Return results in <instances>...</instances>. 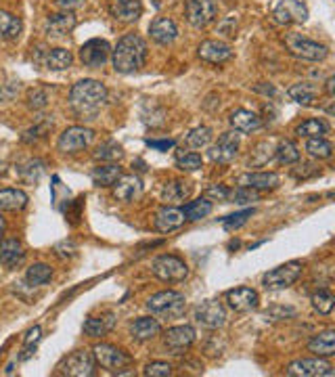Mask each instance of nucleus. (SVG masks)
Listing matches in <instances>:
<instances>
[{
    "instance_id": "f257e3e1",
    "label": "nucleus",
    "mask_w": 335,
    "mask_h": 377,
    "mask_svg": "<svg viewBox=\"0 0 335 377\" xmlns=\"http://www.w3.org/2000/svg\"><path fill=\"white\" fill-rule=\"evenodd\" d=\"M144 61H147V42L140 36L128 34L117 42L113 50V69L117 73H134L144 65Z\"/></svg>"
},
{
    "instance_id": "f03ea898",
    "label": "nucleus",
    "mask_w": 335,
    "mask_h": 377,
    "mask_svg": "<svg viewBox=\"0 0 335 377\" xmlns=\"http://www.w3.org/2000/svg\"><path fill=\"white\" fill-rule=\"evenodd\" d=\"M107 101V88L98 80H80L69 90V103L77 113H94Z\"/></svg>"
},
{
    "instance_id": "7ed1b4c3",
    "label": "nucleus",
    "mask_w": 335,
    "mask_h": 377,
    "mask_svg": "<svg viewBox=\"0 0 335 377\" xmlns=\"http://www.w3.org/2000/svg\"><path fill=\"white\" fill-rule=\"evenodd\" d=\"M147 308L161 318H178L186 310V300L180 291L168 289V291H159L151 295L147 302Z\"/></svg>"
},
{
    "instance_id": "20e7f679",
    "label": "nucleus",
    "mask_w": 335,
    "mask_h": 377,
    "mask_svg": "<svg viewBox=\"0 0 335 377\" xmlns=\"http://www.w3.org/2000/svg\"><path fill=\"white\" fill-rule=\"evenodd\" d=\"M302 270H304V264L297 262V260H291L287 264H281L272 270H268L264 274V287L266 289H285V287H291L299 276H302Z\"/></svg>"
},
{
    "instance_id": "39448f33",
    "label": "nucleus",
    "mask_w": 335,
    "mask_h": 377,
    "mask_svg": "<svg viewBox=\"0 0 335 377\" xmlns=\"http://www.w3.org/2000/svg\"><path fill=\"white\" fill-rule=\"evenodd\" d=\"M153 274L163 283H180L188 274V266L178 256H159L153 262Z\"/></svg>"
},
{
    "instance_id": "423d86ee",
    "label": "nucleus",
    "mask_w": 335,
    "mask_h": 377,
    "mask_svg": "<svg viewBox=\"0 0 335 377\" xmlns=\"http://www.w3.org/2000/svg\"><path fill=\"white\" fill-rule=\"evenodd\" d=\"M92 356H94V362H98L100 367H105L109 371H117V373H121V369L132 364V356L111 343H96L92 348Z\"/></svg>"
},
{
    "instance_id": "0eeeda50",
    "label": "nucleus",
    "mask_w": 335,
    "mask_h": 377,
    "mask_svg": "<svg viewBox=\"0 0 335 377\" xmlns=\"http://www.w3.org/2000/svg\"><path fill=\"white\" fill-rule=\"evenodd\" d=\"M285 44H287V48L291 50V54H295V57H299V59H306V61H322V59L329 54V50H327L325 44H318V42H314V40H308V38H304V36H299V34L287 36V38H285Z\"/></svg>"
},
{
    "instance_id": "6e6552de",
    "label": "nucleus",
    "mask_w": 335,
    "mask_h": 377,
    "mask_svg": "<svg viewBox=\"0 0 335 377\" xmlns=\"http://www.w3.org/2000/svg\"><path fill=\"white\" fill-rule=\"evenodd\" d=\"M92 140H94V130L84 128V126H71L59 136L57 147L63 153H77V151H84Z\"/></svg>"
},
{
    "instance_id": "1a4fd4ad",
    "label": "nucleus",
    "mask_w": 335,
    "mask_h": 377,
    "mask_svg": "<svg viewBox=\"0 0 335 377\" xmlns=\"http://www.w3.org/2000/svg\"><path fill=\"white\" fill-rule=\"evenodd\" d=\"M63 375L69 377H90L94 375V356L88 350H75L63 360Z\"/></svg>"
},
{
    "instance_id": "9d476101",
    "label": "nucleus",
    "mask_w": 335,
    "mask_h": 377,
    "mask_svg": "<svg viewBox=\"0 0 335 377\" xmlns=\"http://www.w3.org/2000/svg\"><path fill=\"white\" fill-rule=\"evenodd\" d=\"M287 375L291 377H331L333 367L318 358H302L287 367Z\"/></svg>"
},
{
    "instance_id": "9b49d317",
    "label": "nucleus",
    "mask_w": 335,
    "mask_h": 377,
    "mask_svg": "<svg viewBox=\"0 0 335 377\" xmlns=\"http://www.w3.org/2000/svg\"><path fill=\"white\" fill-rule=\"evenodd\" d=\"M184 10H186V21L193 27H205L207 23L214 21L218 6L216 0H186Z\"/></svg>"
},
{
    "instance_id": "f8f14e48",
    "label": "nucleus",
    "mask_w": 335,
    "mask_h": 377,
    "mask_svg": "<svg viewBox=\"0 0 335 377\" xmlns=\"http://www.w3.org/2000/svg\"><path fill=\"white\" fill-rule=\"evenodd\" d=\"M239 151V134L234 132H224L218 136V140L209 147V159L218 163H230L237 157Z\"/></svg>"
},
{
    "instance_id": "ddd939ff",
    "label": "nucleus",
    "mask_w": 335,
    "mask_h": 377,
    "mask_svg": "<svg viewBox=\"0 0 335 377\" xmlns=\"http://www.w3.org/2000/svg\"><path fill=\"white\" fill-rule=\"evenodd\" d=\"M195 320L207 329H218L226 323V312L224 306L218 300H205L197 306L195 310Z\"/></svg>"
},
{
    "instance_id": "4468645a",
    "label": "nucleus",
    "mask_w": 335,
    "mask_h": 377,
    "mask_svg": "<svg viewBox=\"0 0 335 377\" xmlns=\"http://www.w3.org/2000/svg\"><path fill=\"white\" fill-rule=\"evenodd\" d=\"M195 341V329L191 325H176L163 333V343L172 354H182Z\"/></svg>"
},
{
    "instance_id": "2eb2a0df",
    "label": "nucleus",
    "mask_w": 335,
    "mask_h": 377,
    "mask_svg": "<svg viewBox=\"0 0 335 377\" xmlns=\"http://www.w3.org/2000/svg\"><path fill=\"white\" fill-rule=\"evenodd\" d=\"M109 52H111V46L107 40H100V38H92L88 42L82 44L80 48V59L86 67H100L105 65V61L109 59Z\"/></svg>"
},
{
    "instance_id": "dca6fc26",
    "label": "nucleus",
    "mask_w": 335,
    "mask_h": 377,
    "mask_svg": "<svg viewBox=\"0 0 335 377\" xmlns=\"http://www.w3.org/2000/svg\"><path fill=\"white\" fill-rule=\"evenodd\" d=\"M272 15H274L276 23H281V25L304 23L308 19V8L302 0H281Z\"/></svg>"
},
{
    "instance_id": "f3484780",
    "label": "nucleus",
    "mask_w": 335,
    "mask_h": 377,
    "mask_svg": "<svg viewBox=\"0 0 335 377\" xmlns=\"http://www.w3.org/2000/svg\"><path fill=\"white\" fill-rule=\"evenodd\" d=\"M226 302L234 312H249V310L258 308L260 295L251 287H237L226 293Z\"/></svg>"
},
{
    "instance_id": "a211bd4d",
    "label": "nucleus",
    "mask_w": 335,
    "mask_h": 377,
    "mask_svg": "<svg viewBox=\"0 0 335 377\" xmlns=\"http://www.w3.org/2000/svg\"><path fill=\"white\" fill-rule=\"evenodd\" d=\"M239 186H247L253 191H270L278 186V174L274 172H247L237 178Z\"/></svg>"
},
{
    "instance_id": "6ab92c4d",
    "label": "nucleus",
    "mask_w": 335,
    "mask_h": 377,
    "mask_svg": "<svg viewBox=\"0 0 335 377\" xmlns=\"http://www.w3.org/2000/svg\"><path fill=\"white\" fill-rule=\"evenodd\" d=\"M197 54H199V59H203L207 63H224L232 57V48L220 40H205L199 44Z\"/></svg>"
},
{
    "instance_id": "aec40b11",
    "label": "nucleus",
    "mask_w": 335,
    "mask_h": 377,
    "mask_svg": "<svg viewBox=\"0 0 335 377\" xmlns=\"http://www.w3.org/2000/svg\"><path fill=\"white\" fill-rule=\"evenodd\" d=\"M109 10L117 21L132 23L142 15V4L140 0H111Z\"/></svg>"
},
{
    "instance_id": "412c9836",
    "label": "nucleus",
    "mask_w": 335,
    "mask_h": 377,
    "mask_svg": "<svg viewBox=\"0 0 335 377\" xmlns=\"http://www.w3.org/2000/svg\"><path fill=\"white\" fill-rule=\"evenodd\" d=\"M149 34L157 44H170L176 40L178 36V27L172 19L168 17H157L151 25H149Z\"/></svg>"
},
{
    "instance_id": "4be33fe9",
    "label": "nucleus",
    "mask_w": 335,
    "mask_h": 377,
    "mask_svg": "<svg viewBox=\"0 0 335 377\" xmlns=\"http://www.w3.org/2000/svg\"><path fill=\"white\" fill-rule=\"evenodd\" d=\"M182 224H184V214H182V209L172 207V205L161 207V209L157 212V216H155V228H157L159 232L176 230V228H180Z\"/></svg>"
},
{
    "instance_id": "5701e85b",
    "label": "nucleus",
    "mask_w": 335,
    "mask_h": 377,
    "mask_svg": "<svg viewBox=\"0 0 335 377\" xmlns=\"http://www.w3.org/2000/svg\"><path fill=\"white\" fill-rule=\"evenodd\" d=\"M161 333V325L157 318H151V316H140L136 318L132 325H130V335L136 339V341H147V339H153L155 335Z\"/></svg>"
},
{
    "instance_id": "b1692460",
    "label": "nucleus",
    "mask_w": 335,
    "mask_h": 377,
    "mask_svg": "<svg viewBox=\"0 0 335 377\" xmlns=\"http://www.w3.org/2000/svg\"><path fill=\"white\" fill-rule=\"evenodd\" d=\"M142 191V184L136 176H119L113 184V195L119 201H134Z\"/></svg>"
},
{
    "instance_id": "393cba45",
    "label": "nucleus",
    "mask_w": 335,
    "mask_h": 377,
    "mask_svg": "<svg viewBox=\"0 0 335 377\" xmlns=\"http://www.w3.org/2000/svg\"><path fill=\"white\" fill-rule=\"evenodd\" d=\"M25 258L23 245L17 239H0V264L15 268Z\"/></svg>"
},
{
    "instance_id": "a878e982",
    "label": "nucleus",
    "mask_w": 335,
    "mask_h": 377,
    "mask_svg": "<svg viewBox=\"0 0 335 377\" xmlns=\"http://www.w3.org/2000/svg\"><path fill=\"white\" fill-rule=\"evenodd\" d=\"M230 126L237 132H253L262 126V119L249 109H237L230 113Z\"/></svg>"
},
{
    "instance_id": "bb28decb",
    "label": "nucleus",
    "mask_w": 335,
    "mask_h": 377,
    "mask_svg": "<svg viewBox=\"0 0 335 377\" xmlns=\"http://www.w3.org/2000/svg\"><path fill=\"white\" fill-rule=\"evenodd\" d=\"M308 350L314 352L316 356H333L335 354V331L327 329V331L314 335L308 341Z\"/></svg>"
},
{
    "instance_id": "cd10ccee",
    "label": "nucleus",
    "mask_w": 335,
    "mask_h": 377,
    "mask_svg": "<svg viewBox=\"0 0 335 377\" xmlns=\"http://www.w3.org/2000/svg\"><path fill=\"white\" fill-rule=\"evenodd\" d=\"M191 193V186L186 180H170L163 184L161 188V199L170 205H176V203H182Z\"/></svg>"
},
{
    "instance_id": "c85d7f7f",
    "label": "nucleus",
    "mask_w": 335,
    "mask_h": 377,
    "mask_svg": "<svg viewBox=\"0 0 335 377\" xmlns=\"http://www.w3.org/2000/svg\"><path fill=\"white\" fill-rule=\"evenodd\" d=\"M115 325V316L113 312H107L103 316H90L86 323H84V333L88 337H100V335H107Z\"/></svg>"
},
{
    "instance_id": "c756f323",
    "label": "nucleus",
    "mask_w": 335,
    "mask_h": 377,
    "mask_svg": "<svg viewBox=\"0 0 335 377\" xmlns=\"http://www.w3.org/2000/svg\"><path fill=\"white\" fill-rule=\"evenodd\" d=\"M75 27V17L71 13H59V15H50L46 19V31L50 36H65Z\"/></svg>"
},
{
    "instance_id": "7c9ffc66",
    "label": "nucleus",
    "mask_w": 335,
    "mask_h": 377,
    "mask_svg": "<svg viewBox=\"0 0 335 377\" xmlns=\"http://www.w3.org/2000/svg\"><path fill=\"white\" fill-rule=\"evenodd\" d=\"M27 205V195L21 188H0V209L17 212Z\"/></svg>"
},
{
    "instance_id": "2f4dec72",
    "label": "nucleus",
    "mask_w": 335,
    "mask_h": 377,
    "mask_svg": "<svg viewBox=\"0 0 335 377\" xmlns=\"http://www.w3.org/2000/svg\"><path fill=\"white\" fill-rule=\"evenodd\" d=\"M92 182L96 186H113L115 180L121 176V168L115 165V163H107V165H96L92 170Z\"/></svg>"
},
{
    "instance_id": "473e14b6",
    "label": "nucleus",
    "mask_w": 335,
    "mask_h": 377,
    "mask_svg": "<svg viewBox=\"0 0 335 377\" xmlns=\"http://www.w3.org/2000/svg\"><path fill=\"white\" fill-rule=\"evenodd\" d=\"M21 34V19L8 10L0 8V38L2 40H15Z\"/></svg>"
},
{
    "instance_id": "72a5a7b5",
    "label": "nucleus",
    "mask_w": 335,
    "mask_h": 377,
    "mask_svg": "<svg viewBox=\"0 0 335 377\" xmlns=\"http://www.w3.org/2000/svg\"><path fill=\"white\" fill-rule=\"evenodd\" d=\"M287 94H289V98L291 101H295V103H299V105H314V101H316V88L312 86V84H308V82H299V84H293L289 90H287Z\"/></svg>"
},
{
    "instance_id": "f704fd0d",
    "label": "nucleus",
    "mask_w": 335,
    "mask_h": 377,
    "mask_svg": "<svg viewBox=\"0 0 335 377\" xmlns=\"http://www.w3.org/2000/svg\"><path fill=\"white\" fill-rule=\"evenodd\" d=\"M327 132H329V124L320 117H310L295 128V134L304 136V138H316V136H322Z\"/></svg>"
},
{
    "instance_id": "c9c22d12",
    "label": "nucleus",
    "mask_w": 335,
    "mask_h": 377,
    "mask_svg": "<svg viewBox=\"0 0 335 377\" xmlns=\"http://www.w3.org/2000/svg\"><path fill=\"white\" fill-rule=\"evenodd\" d=\"M71 63H73V54H71L67 48H52V50L46 54V67L52 69V71L69 69Z\"/></svg>"
},
{
    "instance_id": "e433bc0d",
    "label": "nucleus",
    "mask_w": 335,
    "mask_h": 377,
    "mask_svg": "<svg viewBox=\"0 0 335 377\" xmlns=\"http://www.w3.org/2000/svg\"><path fill=\"white\" fill-rule=\"evenodd\" d=\"M306 151H308V155L314 157V159H329V157L333 155V145H331L327 138L316 136V138H308Z\"/></svg>"
},
{
    "instance_id": "4c0bfd02",
    "label": "nucleus",
    "mask_w": 335,
    "mask_h": 377,
    "mask_svg": "<svg viewBox=\"0 0 335 377\" xmlns=\"http://www.w3.org/2000/svg\"><path fill=\"white\" fill-rule=\"evenodd\" d=\"M211 212V201L207 197H201L197 201H191L182 207V214L186 220H201Z\"/></svg>"
},
{
    "instance_id": "58836bf2",
    "label": "nucleus",
    "mask_w": 335,
    "mask_h": 377,
    "mask_svg": "<svg viewBox=\"0 0 335 377\" xmlns=\"http://www.w3.org/2000/svg\"><path fill=\"white\" fill-rule=\"evenodd\" d=\"M121 155H124V149L115 140H107V142L98 145L94 151V159H98V161H117V159H121Z\"/></svg>"
},
{
    "instance_id": "ea45409f",
    "label": "nucleus",
    "mask_w": 335,
    "mask_h": 377,
    "mask_svg": "<svg viewBox=\"0 0 335 377\" xmlns=\"http://www.w3.org/2000/svg\"><path fill=\"white\" fill-rule=\"evenodd\" d=\"M50 276H52V268L48 264H42V262L31 264L25 272V281L29 285H44L46 281H50Z\"/></svg>"
},
{
    "instance_id": "a19ab883",
    "label": "nucleus",
    "mask_w": 335,
    "mask_h": 377,
    "mask_svg": "<svg viewBox=\"0 0 335 377\" xmlns=\"http://www.w3.org/2000/svg\"><path fill=\"white\" fill-rule=\"evenodd\" d=\"M276 159H278V163H285V165L299 161V149H297V145H295L293 140H281L278 147H276Z\"/></svg>"
},
{
    "instance_id": "79ce46f5",
    "label": "nucleus",
    "mask_w": 335,
    "mask_h": 377,
    "mask_svg": "<svg viewBox=\"0 0 335 377\" xmlns=\"http://www.w3.org/2000/svg\"><path fill=\"white\" fill-rule=\"evenodd\" d=\"M19 174H21V178H23L25 182L34 184V182H38L40 176L44 174V161H40V159H29L27 163L21 165Z\"/></svg>"
},
{
    "instance_id": "37998d69",
    "label": "nucleus",
    "mask_w": 335,
    "mask_h": 377,
    "mask_svg": "<svg viewBox=\"0 0 335 377\" xmlns=\"http://www.w3.org/2000/svg\"><path fill=\"white\" fill-rule=\"evenodd\" d=\"M312 306H314V310H316L318 314H329V312L333 310V306H335V297H333L331 291L318 289V291L312 295Z\"/></svg>"
},
{
    "instance_id": "c03bdc74",
    "label": "nucleus",
    "mask_w": 335,
    "mask_h": 377,
    "mask_svg": "<svg viewBox=\"0 0 335 377\" xmlns=\"http://www.w3.org/2000/svg\"><path fill=\"white\" fill-rule=\"evenodd\" d=\"M211 140V130L207 126H197L186 134V145L193 149H201Z\"/></svg>"
},
{
    "instance_id": "a18cd8bd",
    "label": "nucleus",
    "mask_w": 335,
    "mask_h": 377,
    "mask_svg": "<svg viewBox=\"0 0 335 377\" xmlns=\"http://www.w3.org/2000/svg\"><path fill=\"white\" fill-rule=\"evenodd\" d=\"M201 163H203V159L199 153H178V157H176V165L182 172H195L201 168Z\"/></svg>"
},
{
    "instance_id": "49530a36",
    "label": "nucleus",
    "mask_w": 335,
    "mask_h": 377,
    "mask_svg": "<svg viewBox=\"0 0 335 377\" xmlns=\"http://www.w3.org/2000/svg\"><path fill=\"white\" fill-rule=\"evenodd\" d=\"M147 377H170L172 375V367L168 362H161V360H155V362H149L142 371Z\"/></svg>"
},
{
    "instance_id": "de8ad7c7",
    "label": "nucleus",
    "mask_w": 335,
    "mask_h": 377,
    "mask_svg": "<svg viewBox=\"0 0 335 377\" xmlns=\"http://www.w3.org/2000/svg\"><path fill=\"white\" fill-rule=\"evenodd\" d=\"M251 214H253V209H243V212L230 214V216H226V218L222 220V224H224V228H228V230L239 228L241 224H245V222H247V218H249Z\"/></svg>"
},
{
    "instance_id": "09e8293b",
    "label": "nucleus",
    "mask_w": 335,
    "mask_h": 377,
    "mask_svg": "<svg viewBox=\"0 0 335 377\" xmlns=\"http://www.w3.org/2000/svg\"><path fill=\"white\" fill-rule=\"evenodd\" d=\"M228 199L237 201V203H249V201H255L258 195L253 193V188H247V186H239L234 193L228 195Z\"/></svg>"
},
{
    "instance_id": "8fccbe9b",
    "label": "nucleus",
    "mask_w": 335,
    "mask_h": 377,
    "mask_svg": "<svg viewBox=\"0 0 335 377\" xmlns=\"http://www.w3.org/2000/svg\"><path fill=\"white\" fill-rule=\"evenodd\" d=\"M228 195H230V191L226 188V186H209L207 191H205V197H216L218 201H228Z\"/></svg>"
},
{
    "instance_id": "3c124183",
    "label": "nucleus",
    "mask_w": 335,
    "mask_h": 377,
    "mask_svg": "<svg viewBox=\"0 0 335 377\" xmlns=\"http://www.w3.org/2000/svg\"><path fill=\"white\" fill-rule=\"evenodd\" d=\"M44 105H46V94H44L42 90H34V92L29 94V107L40 109V107H44Z\"/></svg>"
},
{
    "instance_id": "603ef678",
    "label": "nucleus",
    "mask_w": 335,
    "mask_h": 377,
    "mask_svg": "<svg viewBox=\"0 0 335 377\" xmlns=\"http://www.w3.org/2000/svg\"><path fill=\"white\" fill-rule=\"evenodd\" d=\"M57 6L63 8L65 13H69V10H75V8L84 6V0H57Z\"/></svg>"
},
{
    "instance_id": "864d4df0",
    "label": "nucleus",
    "mask_w": 335,
    "mask_h": 377,
    "mask_svg": "<svg viewBox=\"0 0 335 377\" xmlns=\"http://www.w3.org/2000/svg\"><path fill=\"white\" fill-rule=\"evenodd\" d=\"M40 327L36 325V327H31L29 331H27V335H25V346H29V343H36L38 339H40Z\"/></svg>"
},
{
    "instance_id": "5fc2aeb1",
    "label": "nucleus",
    "mask_w": 335,
    "mask_h": 377,
    "mask_svg": "<svg viewBox=\"0 0 335 377\" xmlns=\"http://www.w3.org/2000/svg\"><path fill=\"white\" fill-rule=\"evenodd\" d=\"M149 147H155V149L165 151V149L174 147V140H149Z\"/></svg>"
},
{
    "instance_id": "6e6d98bb",
    "label": "nucleus",
    "mask_w": 335,
    "mask_h": 377,
    "mask_svg": "<svg viewBox=\"0 0 335 377\" xmlns=\"http://www.w3.org/2000/svg\"><path fill=\"white\" fill-rule=\"evenodd\" d=\"M333 82H335V77H329V80H327V94H329V96H333Z\"/></svg>"
},
{
    "instance_id": "4d7b16f0",
    "label": "nucleus",
    "mask_w": 335,
    "mask_h": 377,
    "mask_svg": "<svg viewBox=\"0 0 335 377\" xmlns=\"http://www.w3.org/2000/svg\"><path fill=\"white\" fill-rule=\"evenodd\" d=\"M4 228H6V222H4V218L0 216V239H2V235H4Z\"/></svg>"
},
{
    "instance_id": "13d9d810",
    "label": "nucleus",
    "mask_w": 335,
    "mask_h": 377,
    "mask_svg": "<svg viewBox=\"0 0 335 377\" xmlns=\"http://www.w3.org/2000/svg\"><path fill=\"white\" fill-rule=\"evenodd\" d=\"M4 172H6V163L0 161V176H4Z\"/></svg>"
}]
</instances>
